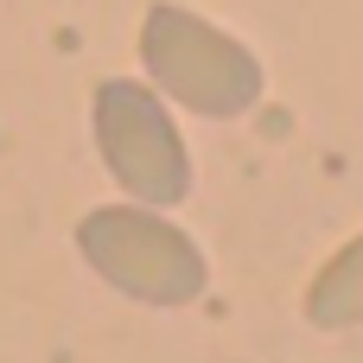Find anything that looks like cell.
I'll use <instances>...</instances> for the list:
<instances>
[{"instance_id":"cell-4","label":"cell","mask_w":363,"mask_h":363,"mask_svg":"<svg viewBox=\"0 0 363 363\" xmlns=\"http://www.w3.org/2000/svg\"><path fill=\"white\" fill-rule=\"evenodd\" d=\"M306 319L319 332H351L363 325V236H351L306 287Z\"/></svg>"},{"instance_id":"cell-2","label":"cell","mask_w":363,"mask_h":363,"mask_svg":"<svg viewBox=\"0 0 363 363\" xmlns=\"http://www.w3.org/2000/svg\"><path fill=\"white\" fill-rule=\"evenodd\" d=\"M77 249L89 262V274L140 306H191L204 300L211 287V262L204 249L160 211L147 204H96L83 223H77Z\"/></svg>"},{"instance_id":"cell-1","label":"cell","mask_w":363,"mask_h":363,"mask_svg":"<svg viewBox=\"0 0 363 363\" xmlns=\"http://www.w3.org/2000/svg\"><path fill=\"white\" fill-rule=\"evenodd\" d=\"M140 70L166 102L191 108V115H211V121L249 115L262 102V89H268L262 57L236 32L211 26L204 13H191L179 0L147 6V19H140Z\"/></svg>"},{"instance_id":"cell-3","label":"cell","mask_w":363,"mask_h":363,"mask_svg":"<svg viewBox=\"0 0 363 363\" xmlns=\"http://www.w3.org/2000/svg\"><path fill=\"white\" fill-rule=\"evenodd\" d=\"M89 128H96V153H102L108 179L128 191V204H147V211L185 204L191 153H185V134L153 83L102 77L96 102H89Z\"/></svg>"}]
</instances>
